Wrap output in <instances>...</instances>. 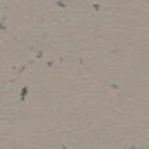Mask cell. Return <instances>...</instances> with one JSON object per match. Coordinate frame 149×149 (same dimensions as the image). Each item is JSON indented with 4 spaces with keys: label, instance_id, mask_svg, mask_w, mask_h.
Listing matches in <instances>:
<instances>
[{
    "label": "cell",
    "instance_id": "obj_1",
    "mask_svg": "<svg viewBox=\"0 0 149 149\" xmlns=\"http://www.w3.org/2000/svg\"><path fill=\"white\" fill-rule=\"evenodd\" d=\"M0 31H5V25H2V22H0Z\"/></svg>",
    "mask_w": 149,
    "mask_h": 149
}]
</instances>
